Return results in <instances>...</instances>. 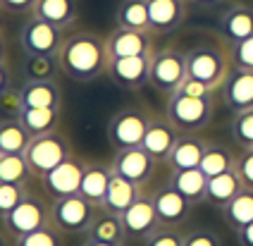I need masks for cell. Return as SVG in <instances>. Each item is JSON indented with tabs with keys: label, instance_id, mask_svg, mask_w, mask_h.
Wrapping results in <instances>:
<instances>
[{
	"label": "cell",
	"instance_id": "obj_44",
	"mask_svg": "<svg viewBox=\"0 0 253 246\" xmlns=\"http://www.w3.org/2000/svg\"><path fill=\"white\" fill-rule=\"evenodd\" d=\"M179 93H184V96H196V98H211L215 91H212L208 84H203V82H196V79L186 77V79H184V84L179 86Z\"/></svg>",
	"mask_w": 253,
	"mask_h": 246
},
{
	"label": "cell",
	"instance_id": "obj_15",
	"mask_svg": "<svg viewBox=\"0 0 253 246\" xmlns=\"http://www.w3.org/2000/svg\"><path fill=\"white\" fill-rule=\"evenodd\" d=\"M108 53L113 58H136V55H151L153 53V34L151 31H134L115 27L108 39Z\"/></svg>",
	"mask_w": 253,
	"mask_h": 246
},
{
	"label": "cell",
	"instance_id": "obj_36",
	"mask_svg": "<svg viewBox=\"0 0 253 246\" xmlns=\"http://www.w3.org/2000/svg\"><path fill=\"white\" fill-rule=\"evenodd\" d=\"M234 144L241 148H253V108L251 110H241L234 113V120L229 124Z\"/></svg>",
	"mask_w": 253,
	"mask_h": 246
},
{
	"label": "cell",
	"instance_id": "obj_26",
	"mask_svg": "<svg viewBox=\"0 0 253 246\" xmlns=\"http://www.w3.org/2000/svg\"><path fill=\"white\" fill-rule=\"evenodd\" d=\"M110 177H113V165H108V163H88V167H86V172H84V179H82L79 194L86 196L91 203L100 205L103 199H105Z\"/></svg>",
	"mask_w": 253,
	"mask_h": 246
},
{
	"label": "cell",
	"instance_id": "obj_37",
	"mask_svg": "<svg viewBox=\"0 0 253 246\" xmlns=\"http://www.w3.org/2000/svg\"><path fill=\"white\" fill-rule=\"evenodd\" d=\"M29 187H19V184H0V217L12 213L14 208L22 203L27 196Z\"/></svg>",
	"mask_w": 253,
	"mask_h": 246
},
{
	"label": "cell",
	"instance_id": "obj_48",
	"mask_svg": "<svg viewBox=\"0 0 253 246\" xmlns=\"http://www.w3.org/2000/svg\"><path fill=\"white\" fill-rule=\"evenodd\" d=\"M0 246H14V237L5 227H0Z\"/></svg>",
	"mask_w": 253,
	"mask_h": 246
},
{
	"label": "cell",
	"instance_id": "obj_42",
	"mask_svg": "<svg viewBox=\"0 0 253 246\" xmlns=\"http://www.w3.org/2000/svg\"><path fill=\"white\" fill-rule=\"evenodd\" d=\"M237 172L246 189H253V148H244L237 158Z\"/></svg>",
	"mask_w": 253,
	"mask_h": 246
},
{
	"label": "cell",
	"instance_id": "obj_17",
	"mask_svg": "<svg viewBox=\"0 0 253 246\" xmlns=\"http://www.w3.org/2000/svg\"><path fill=\"white\" fill-rule=\"evenodd\" d=\"M222 101L232 113L253 108V70L232 67L222 84Z\"/></svg>",
	"mask_w": 253,
	"mask_h": 246
},
{
	"label": "cell",
	"instance_id": "obj_28",
	"mask_svg": "<svg viewBox=\"0 0 253 246\" xmlns=\"http://www.w3.org/2000/svg\"><path fill=\"white\" fill-rule=\"evenodd\" d=\"M31 134L27 127L19 122V117L12 120H0V153L2 156H14V153H27L29 144H31Z\"/></svg>",
	"mask_w": 253,
	"mask_h": 246
},
{
	"label": "cell",
	"instance_id": "obj_10",
	"mask_svg": "<svg viewBox=\"0 0 253 246\" xmlns=\"http://www.w3.org/2000/svg\"><path fill=\"white\" fill-rule=\"evenodd\" d=\"M86 167H88V163L84 158H79V156L67 158L62 165H57L53 172L41 177L43 194L50 201L53 199H62V196H72V194H79Z\"/></svg>",
	"mask_w": 253,
	"mask_h": 246
},
{
	"label": "cell",
	"instance_id": "obj_5",
	"mask_svg": "<svg viewBox=\"0 0 253 246\" xmlns=\"http://www.w3.org/2000/svg\"><path fill=\"white\" fill-rule=\"evenodd\" d=\"M151 122H153V115L141 105L120 108L108 122V141L115 146V151L141 146Z\"/></svg>",
	"mask_w": 253,
	"mask_h": 246
},
{
	"label": "cell",
	"instance_id": "obj_25",
	"mask_svg": "<svg viewBox=\"0 0 253 246\" xmlns=\"http://www.w3.org/2000/svg\"><path fill=\"white\" fill-rule=\"evenodd\" d=\"M86 239L91 242H103V244H125L126 242V232L122 215H115L103 210L96 215V220L91 222V227L86 232Z\"/></svg>",
	"mask_w": 253,
	"mask_h": 246
},
{
	"label": "cell",
	"instance_id": "obj_51",
	"mask_svg": "<svg viewBox=\"0 0 253 246\" xmlns=\"http://www.w3.org/2000/svg\"><path fill=\"white\" fill-rule=\"evenodd\" d=\"M2 27H5V10L0 7V31H2Z\"/></svg>",
	"mask_w": 253,
	"mask_h": 246
},
{
	"label": "cell",
	"instance_id": "obj_32",
	"mask_svg": "<svg viewBox=\"0 0 253 246\" xmlns=\"http://www.w3.org/2000/svg\"><path fill=\"white\" fill-rule=\"evenodd\" d=\"M237 167V158L232 156V151L222 144H208L206 153H203V160H201V170L203 174L211 179V177H217L222 172H229Z\"/></svg>",
	"mask_w": 253,
	"mask_h": 246
},
{
	"label": "cell",
	"instance_id": "obj_27",
	"mask_svg": "<svg viewBox=\"0 0 253 246\" xmlns=\"http://www.w3.org/2000/svg\"><path fill=\"white\" fill-rule=\"evenodd\" d=\"M115 24L122 29L134 31H151L148 19V0H120L115 10ZM153 34V31H151Z\"/></svg>",
	"mask_w": 253,
	"mask_h": 246
},
{
	"label": "cell",
	"instance_id": "obj_11",
	"mask_svg": "<svg viewBox=\"0 0 253 246\" xmlns=\"http://www.w3.org/2000/svg\"><path fill=\"white\" fill-rule=\"evenodd\" d=\"M110 165H113L115 174L125 177V179L139 184V187H146V184L153 179L158 160H155L143 146H131V148L117 151Z\"/></svg>",
	"mask_w": 253,
	"mask_h": 246
},
{
	"label": "cell",
	"instance_id": "obj_16",
	"mask_svg": "<svg viewBox=\"0 0 253 246\" xmlns=\"http://www.w3.org/2000/svg\"><path fill=\"white\" fill-rule=\"evenodd\" d=\"M217 29L220 36L227 43H239L253 36V5L249 2H232L220 12L217 19Z\"/></svg>",
	"mask_w": 253,
	"mask_h": 246
},
{
	"label": "cell",
	"instance_id": "obj_2",
	"mask_svg": "<svg viewBox=\"0 0 253 246\" xmlns=\"http://www.w3.org/2000/svg\"><path fill=\"white\" fill-rule=\"evenodd\" d=\"M229 70H232L229 50L215 45H194L186 50V74L196 82L208 84L212 91L222 88Z\"/></svg>",
	"mask_w": 253,
	"mask_h": 246
},
{
	"label": "cell",
	"instance_id": "obj_45",
	"mask_svg": "<svg viewBox=\"0 0 253 246\" xmlns=\"http://www.w3.org/2000/svg\"><path fill=\"white\" fill-rule=\"evenodd\" d=\"M12 82H14V74L10 70V65L7 62H0V96L12 88Z\"/></svg>",
	"mask_w": 253,
	"mask_h": 246
},
{
	"label": "cell",
	"instance_id": "obj_1",
	"mask_svg": "<svg viewBox=\"0 0 253 246\" xmlns=\"http://www.w3.org/2000/svg\"><path fill=\"white\" fill-rule=\"evenodd\" d=\"M57 65H60V72L72 82H79V84L96 82L108 72V65H110L105 39H100L93 31H74L70 36H65L57 50Z\"/></svg>",
	"mask_w": 253,
	"mask_h": 246
},
{
	"label": "cell",
	"instance_id": "obj_41",
	"mask_svg": "<svg viewBox=\"0 0 253 246\" xmlns=\"http://www.w3.org/2000/svg\"><path fill=\"white\" fill-rule=\"evenodd\" d=\"M24 110L22 105V98H19V91H5L0 96V113L5 115V120H12V117H19V113Z\"/></svg>",
	"mask_w": 253,
	"mask_h": 246
},
{
	"label": "cell",
	"instance_id": "obj_33",
	"mask_svg": "<svg viewBox=\"0 0 253 246\" xmlns=\"http://www.w3.org/2000/svg\"><path fill=\"white\" fill-rule=\"evenodd\" d=\"M31 167L22 153L14 156H0V184H19L27 187L31 179Z\"/></svg>",
	"mask_w": 253,
	"mask_h": 246
},
{
	"label": "cell",
	"instance_id": "obj_47",
	"mask_svg": "<svg viewBox=\"0 0 253 246\" xmlns=\"http://www.w3.org/2000/svg\"><path fill=\"white\" fill-rule=\"evenodd\" d=\"M191 2H196L198 7H206V10H212V7H220L225 0H191Z\"/></svg>",
	"mask_w": 253,
	"mask_h": 246
},
{
	"label": "cell",
	"instance_id": "obj_49",
	"mask_svg": "<svg viewBox=\"0 0 253 246\" xmlns=\"http://www.w3.org/2000/svg\"><path fill=\"white\" fill-rule=\"evenodd\" d=\"M0 62H7V43L2 36H0Z\"/></svg>",
	"mask_w": 253,
	"mask_h": 246
},
{
	"label": "cell",
	"instance_id": "obj_43",
	"mask_svg": "<svg viewBox=\"0 0 253 246\" xmlns=\"http://www.w3.org/2000/svg\"><path fill=\"white\" fill-rule=\"evenodd\" d=\"M0 7H2L7 15H14V17L34 15L36 0H0Z\"/></svg>",
	"mask_w": 253,
	"mask_h": 246
},
{
	"label": "cell",
	"instance_id": "obj_3",
	"mask_svg": "<svg viewBox=\"0 0 253 246\" xmlns=\"http://www.w3.org/2000/svg\"><path fill=\"white\" fill-rule=\"evenodd\" d=\"M215 105L211 98H196V96H184V93H172L165 105L168 120L182 131V134H196L211 124Z\"/></svg>",
	"mask_w": 253,
	"mask_h": 246
},
{
	"label": "cell",
	"instance_id": "obj_6",
	"mask_svg": "<svg viewBox=\"0 0 253 246\" xmlns=\"http://www.w3.org/2000/svg\"><path fill=\"white\" fill-rule=\"evenodd\" d=\"M74 156L72 144L67 141V136H62L60 131H50V134H43V136H34L31 144H29L27 158L31 174L41 179L43 174L53 172L57 165H62L67 158Z\"/></svg>",
	"mask_w": 253,
	"mask_h": 246
},
{
	"label": "cell",
	"instance_id": "obj_35",
	"mask_svg": "<svg viewBox=\"0 0 253 246\" xmlns=\"http://www.w3.org/2000/svg\"><path fill=\"white\" fill-rule=\"evenodd\" d=\"M24 72L27 79H57V55H27Z\"/></svg>",
	"mask_w": 253,
	"mask_h": 246
},
{
	"label": "cell",
	"instance_id": "obj_46",
	"mask_svg": "<svg viewBox=\"0 0 253 246\" xmlns=\"http://www.w3.org/2000/svg\"><path fill=\"white\" fill-rule=\"evenodd\" d=\"M237 242H239V246H253V222L237 230Z\"/></svg>",
	"mask_w": 253,
	"mask_h": 246
},
{
	"label": "cell",
	"instance_id": "obj_9",
	"mask_svg": "<svg viewBox=\"0 0 253 246\" xmlns=\"http://www.w3.org/2000/svg\"><path fill=\"white\" fill-rule=\"evenodd\" d=\"M62 41H65V29L34 15L24 22L19 31V45L27 55H57Z\"/></svg>",
	"mask_w": 253,
	"mask_h": 246
},
{
	"label": "cell",
	"instance_id": "obj_4",
	"mask_svg": "<svg viewBox=\"0 0 253 246\" xmlns=\"http://www.w3.org/2000/svg\"><path fill=\"white\" fill-rule=\"evenodd\" d=\"M96 203H91L82 194H72L62 199H53L50 203V222L62 234H86L91 222L98 215Z\"/></svg>",
	"mask_w": 253,
	"mask_h": 246
},
{
	"label": "cell",
	"instance_id": "obj_22",
	"mask_svg": "<svg viewBox=\"0 0 253 246\" xmlns=\"http://www.w3.org/2000/svg\"><path fill=\"white\" fill-rule=\"evenodd\" d=\"M206 148H208V141H203L196 134H179V139H177V144H174V148H172V153L168 158L169 170L177 172V170L201 167Z\"/></svg>",
	"mask_w": 253,
	"mask_h": 246
},
{
	"label": "cell",
	"instance_id": "obj_24",
	"mask_svg": "<svg viewBox=\"0 0 253 246\" xmlns=\"http://www.w3.org/2000/svg\"><path fill=\"white\" fill-rule=\"evenodd\" d=\"M241 189H244V182H241L239 172H237V167H234V170H229V172H222V174H217V177H211V179H208L206 201L203 203H208L212 208H220V210H222L227 203L239 194Z\"/></svg>",
	"mask_w": 253,
	"mask_h": 246
},
{
	"label": "cell",
	"instance_id": "obj_40",
	"mask_svg": "<svg viewBox=\"0 0 253 246\" xmlns=\"http://www.w3.org/2000/svg\"><path fill=\"white\" fill-rule=\"evenodd\" d=\"M184 246H222V239L217 232L208 230V227H198L184 234Z\"/></svg>",
	"mask_w": 253,
	"mask_h": 246
},
{
	"label": "cell",
	"instance_id": "obj_7",
	"mask_svg": "<svg viewBox=\"0 0 253 246\" xmlns=\"http://www.w3.org/2000/svg\"><path fill=\"white\" fill-rule=\"evenodd\" d=\"M186 53L174 45L153 50L151 55V86L160 93H177L186 79Z\"/></svg>",
	"mask_w": 253,
	"mask_h": 246
},
{
	"label": "cell",
	"instance_id": "obj_13",
	"mask_svg": "<svg viewBox=\"0 0 253 246\" xmlns=\"http://www.w3.org/2000/svg\"><path fill=\"white\" fill-rule=\"evenodd\" d=\"M151 55L113 58L108 65V77L126 91H139L146 84H151Z\"/></svg>",
	"mask_w": 253,
	"mask_h": 246
},
{
	"label": "cell",
	"instance_id": "obj_8",
	"mask_svg": "<svg viewBox=\"0 0 253 246\" xmlns=\"http://www.w3.org/2000/svg\"><path fill=\"white\" fill-rule=\"evenodd\" d=\"M50 203L45 196L36 194V191H27V196L22 199V203L14 208L12 213H7L2 220V227L12 234L14 239L29 234L34 230H41L45 225H50Z\"/></svg>",
	"mask_w": 253,
	"mask_h": 246
},
{
	"label": "cell",
	"instance_id": "obj_29",
	"mask_svg": "<svg viewBox=\"0 0 253 246\" xmlns=\"http://www.w3.org/2000/svg\"><path fill=\"white\" fill-rule=\"evenodd\" d=\"M169 182L174 184V189L184 194L189 201L194 203H203L206 201V189H208V177L203 174L201 167H194V170H177L172 172Z\"/></svg>",
	"mask_w": 253,
	"mask_h": 246
},
{
	"label": "cell",
	"instance_id": "obj_21",
	"mask_svg": "<svg viewBox=\"0 0 253 246\" xmlns=\"http://www.w3.org/2000/svg\"><path fill=\"white\" fill-rule=\"evenodd\" d=\"M19 98L24 108H60L62 91L57 79H27L19 86Z\"/></svg>",
	"mask_w": 253,
	"mask_h": 246
},
{
	"label": "cell",
	"instance_id": "obj_30",
	"mask_svg": "<svg viewBox=\"0 0 253 246\" xmlns=\"http://www.w3.org/2000/svg\"><path fill=\"white\" fill-rule=\"evenodd\" d=\"M19 122L27 127L31 136H43L57 131L60 124V108H24L19 113Z\"/></svg>",
	"mask_w": 253,
	"mask_h": 246
},
{
	"label": "cell",
	"instance_id": "obj_20",
	"mask_svg": "<svg viewBox=\"0 0 253 246\" xmlns=\"http://www.w3.org/2000/svg\"><path fill=\"white\" fill-rule=\"evenodd\" d=\"M141 189L143 187H139V184H134V182H129V179H125V177H120V174L113 172L100 208L108 210V213H115V215H125L126 210L143 196Z\"/></svg>",
	"mask_w": 253,
	"mask_h": 246
},
{
	"label": "cell",
	"instance_id": "obj_14",
	"mask_svg": "<svg viewBox=\"0 0 253 246\" xmlns=\"http://www.w3.org/2000/svg\"><path fill=\"white\" fill-rule=\"evenodd\" d=\"M122 222H125L126 242H143L158 227H163L160 225V217L155 213L153 196H141L139 201L122 215Z\"/></svg>",
	"mask_w": 253,
	"mask_h": 246
},
{
	"label": "cell",
	"instance_id": "obj_19",
	"mask_svg": "<svg viewBox=\"0 0 253 246\" xmlns=\"http://www.w3.org/2000/svg\"><path fill=\"white\" fill-rule=\"evenodd\" d=\"M179 134H182V131L169 122L168 115L153 117V122H151V127L146 131L141 146H143L158 163H168L169 153H172V148H174L177 139H179Z\"/></svg>",
	"mask_w": 253,
	"mask_h": 246
},
{
	"label": "cell",
	"instance_id": "obj_38",
	"mask_svg": "<svg viewBox=\"0 0 253 246\" xmlns=\"http://www.w3.org/2000/svg\"><path fill=\"white\" fill-rule=\"evenodd\" d=\"M141 246H184V234L177 227H165L163 225L148 239H143Z\"/></svg>",
	"mask_w": 253,
	"mask_h": 246
},
{
	"label": "cell",
	"instance_id": "obj_31",
	"mask_svg": "<svg viewBox=\"0 0 253 246\" xmlns=\"http://www.w3.org/2000/svg\"><path fill=\"white\" fill-rule=\"evenodd\" d=\"M222 217L234 232L246 227L249 222H253V189H241L239 194L222 208Z\"/></svg>",
	"mask_w": 253,
	"mask_h": 246
},
{
	"label": "cell",
	"instance_id": "obj_52",
	"mask_svg": "<svg viewBox=\"0 0 253 246\" xmlns=\"http://www.w3.org/2000/svg\"><path fill=\"white\" fill-rule=\"evenodd\" d=\"M0 156H2V153H0Z\"/></svg>",
	"mask_w": 253,
	"mask_h": 246
},
{
	"label": "cell",
	"instance_id": "obj_34",
	"mask_svg": "<svg viewBox=\"0 0 253 246\" xmlns=\"http://www.w3.org/2000/svg\"><path fill=\"white\" fill-rule=\"evenodd\" d=\"M14 246H65V234L55 225H45L41 230H34L14 239Z\"/></svg>",
	"mask_w": 253,
	"mask_h": 246
},
{
	"label": "cell",
	"instance_id": "obj_18",
	"mask_svg": "<svg viewBox=\"0 0 253 246\" xmlns=\"http://www.w3.org/2000/svg\"><path fill=\"white\" fill-rule=\"evenodd\" d=\"M189 15L186 0H148V19L153 34H172Z\"/></svg>",
	"mask_w": 253,
	"mask_h": 246
},
{
	"label": "cell",
	"instance_id": "obj_23",
	"mask_svg": "<svg viewBox=\"0 0 253 246\" xmlns=\"http://www.w3.org/2000/svg\"><path fill=\"white\" fill-rule=\"evenodd\" d=\"M34 17H41L60 29H70L79 19V2L77 0H36Z\"/></svg>",
	"mask_w": 253,
	"mask_h": 246
},
{
	"label": "cell",
	"instance_id": "obj_50",
	"mask_svg": "<svg viewBox=\"0 0 253 246\" xmlns=\"http://www.w3.org/2000/svg\"><path fill=\"white\" fill-rule=\"evenodd\" d=\"M82 246H125V244H103V242H91V239H86Z\"/></svg>",
	"mask_w": 253,
	"mask_h": 246
},
{
	"label": "cell",
	"instance_id": "obj_12",
	"mask_svg": "<svg viewBox=\"0 0 253 246\" xmlns=\"http://www.w3.org/2000/svg\"><path fill=\"white\" fill-rule=\"evenodd\" d=\"M153 205L158 217H160V225H165V227H179L182 222L189 220L191 208H194V203L184 194H179L172 182L160 184L153 191Z\"/></svg>",
	"mask_w": 253,
	"mask_h": 246
},
{
	"label": "cell",
	"instance_id": "obj_39",
	"mask_svg": "<svg viewBox=\"0 0 253 246\" xmlns=\"http://www.w3.org/2000/svg\"><path fill=\"white\" fill-rule=\"evenodd\" d=\"M229 58H232V67L253 70V36L229 45Z\"/></svg>",
	"mask_w": 253,
	"mask_h": 246
}]
</instances>
